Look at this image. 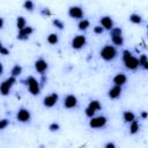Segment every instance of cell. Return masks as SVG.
Masks as SVG:
<instances>
[{
	"label": "cell",
	"mask_w": 148,
	"mask_h": 148,
	"mask_svg": "<svg viewBox=\"0 0 148 148\" xmlns=\"http://www.w3.org/2000/svg\"><path fill=\"white\" fill-rule=\"evenodd\" d=\"M32 32H34V28L30 27V25H27L24 29H22V30L18 31L17 38H18V39H27V38H29V36H30Z\"/></svg>",
	"instance_id": "obj_15"
},
{
	"label": "cell",
	"mask_w": 148,
	"mask_h": 148,
	"mask_svg": "<svg viewBox=\"0 0 148 148\" xmlns=\"http://www.w3.org/2000/svg\"><path fill=\"white\" fill-rule=\"evenodd\" d=\"M141 117H142V118H147V117H148V113H147V112H142V113H141Z\"/></svg>",
	"instance_id": "obj_34"
},
{
	"label": "cell",
	"mask_w": 148,
	"mask_h": 148,
	"mask_svg": "<svg viewBox=\"0 0 148 148\" xmlns=\"http://www.w3.org/2000/svg\"><path fill=\"white\" fill-rule=\"evenodd\" d=\"M142 67H143V69H146V71H148V61H147V62H146V64H145V65H143Z\"/></svg>",
	"instance_id": "obj_35"
},
{
	"label": "cell",
	"mask_w": 148,
	"mask_h": 148,
	"mask_svg": "<svg viewBox=\"0 0 148 148\" xmlns=\"http://www.w3.org/2000/svg\"><path fill=\"white\" fill-rule=\"evenodd\" d=\"M114 35H123L121 29H120V28H113V29L110 31V36H114Z\"/></svg>",
	"instance_id": "obj_29"
},
{
	"label": "cell",
	"mask_w": 148,
	"mask_h": 148,
	"mask_svg": "<svg viewBox=\"0 0 148 148\" xmlns=\"http://www.w3.org/2000/svg\"><path fill=\"white\" fill-rule=\"evenodd\" d=\"M16 27H17L18 31L22 30V29H24L27 27V21H25V18L23 16H18L17 17V20H16Z\"/></svg>",
	"instance_id": "obj_22"
},
{
	"label": "cell",
	"mask_w": 148,
	"mask_h": 148,
	"mask_svg": "<svg viewBox=\"0 0 148 148\" xmlns=\"http://www.w3.org/2000/svg\"><path fill=\"white\" fill-rule=\"evenodd\" d=\"M123 119H124L125 123L131 124L132 121L136 120V116H135V113H134L133 111L127 110V111H124V113H123Z\"/></svg>",
	"instance_id": "obj_16"
},
{
	"label": "cell",
	"mask_w": 148,
	"mask_h": 148,
	"mask_svg": "<svg viewBox=\"0 0 148 148\" xmlns=\"http://www.w3.org/2000/svg\"><path fill=\"white\" fill-rule=\"evenodd\" d=\"M108 123V118L103 114L101 116H95L92 118H90L89 120V127L92 128V130H98V128H102L106 125Z\"/></svg>",
	"instance_id": "obj_4"
},
{
	"label": "cell",
	"mask_w": 148,
	"mask_h": 148,
	"mask_svg": "<svg viewBox=\"0 0 148 148\" xmlns=\"http://www.w3.org/2000/svg\"><path fill=\"white\" fill-rule=\"evenodd\" d=\"M22 73V67L20 65H14L12 71H10V76H14V77H17L20 76Z\"/></svg>",
	"instance_id": "obj_23"
},
{
	"label": "cell",
	"mask_w": 148,
	"mask_h": 148,
	"mask_svg": "<svg viewBox=\"0 0 148 148\" xmlns=\"http://www.w3.org/2000/svg\"><path fill=\"white\" fill-rule=\"evenodd\" d=\"M104 148H116V145L113 142H108V143H105Z\"/></svg>",
	"instance_id": "obj_33"
},
{
	"label": "cell",
	"mask_w": 148,
	"mask_h": 148,
	"mask_svg": "<svg viewBox=\"0 0 148 148\" xmlns=\"http://www.w3.org/2000/svg\"><path fill=\"white\" fill-rule=\"evenodd\" d=\"M83 15H84V12L81 6H71L68 9V16L74 20H82Z\"/></svg>",
	"instance_id": "obj_8"
},
{
	"label": "cell",
	"mask_w": 148,
	"mask_h": 148,
	"mask_svg": "<svg viewBox=\"0 0 148 148\" xmlns=\"http://www.w3.org/2000/svg\"><path fill=\"white\" fill-rule=\"evenodd\" d=\"M148 61V57L146 56V54H141L140 57H139V62H140V66H143L146 62Z\"/></svg>",
	"instance_id": "obj_28"
},
{
	"label": "cell",
	"mask_w": 148,
	"mask_h": 148,
	"mask_svg": "<svg viewBox=\"0 0 148 148\" xmlns=\"http://www.w3.org/2000/svg\"><path fill=\"white\" fill-rule=\"evenodd\" d=\"M8 124H9V120H8V119H2V120H0V128H1V130H5Z\"/></svg>",
	"instance_id": "obj_31"
},
{
	"label": "cell",
	"mask_w": 148,
	"mask_h": 148,
	"mask_svg": "<svg viewBox=\"0 0 148 148\" xmlns=\"http://www.w3.org/2000/svg\"><path fill=\"white\" fill-rule=\"evenodd\" d=\"M52 23H53V25H54L56 28H58L59 30L64 29V22H62V21H60L59 18H54V20L52 21Z\"/></svg>",
	"instance_id": "obj_26"
},
{
	"label": "cell",
	"mask_w": 148,
	"mask_h": 148,
	"mask_svg": "<svg viewBox=\"0 0 148 148\" xmlns=\"http://www.w3.org/2000/svg\"><path fill=\"white\" fill-rule=\"evenodd\" d=\"M121 58H123V62L125 65V67L130 71H135L139 66V58H136L135 56H133L128 50H124L121 53Z\"/></svg>",
	"instance_id": "obj_1"
},
{
	"label": "cell",
	"mask_w": 148,
	"mask_h": 148,
	"mask_svg": "<svg viewBox=\"0 0 148 148\" xmlns=\"http://www.w3.org/2000/svg\"><path fill=\"white\" fill-rule=\"evenodd\" d=\"M99 25H102L104 30H110V31L114 28L113 20H112L110 16H108V15L102 16V17L99 18Z\"/></svg>",
	"instance_id": "obj_12"
},
{
	"label": "cell",
	"mask_w": 148,
	"mask_h": 148,
	"mask_svg": "<svg viewBox=\"0 0 148 148\" xmlns=\"http://www.w3.org/2000/svg\"><path fill=\"white\" fill-rule=\"evenodd\" d=\"M92 31H94V34H96V35H102V34L104 32V29H103L102 25H95V27L92 28Z\"/></svg>",
	"instance_id": "obj_27"
},
{
	"label": "cell",
	"mask_w": 148,
	"mask_h": 148,
	"mask_svg": "<svg viewBox=\"0 0 148 148\" xmlns=\"http://www.w3.org/2000/svg\"><path fill=\"white\" fill-rule=\"evenodd\" d=\"M15 82H16V77H14V76H9L7 80H5V81L1 83V87H0L1 94H2L3 96L8 95L9 91H10V89H12V87H13V84H14Z\"/></svg>",
	"instance_id": "obj_9"
},
{
	"label": "cell",
	"mask_w": 148,
	"mask_h": 148,
	"mask_svg": "<svg viewBox=\"0 0 148 148\" xmlns=\"http://www.w3.org/2000/svg\"><path fill=\"white\" fill-rule=\"evenodd\" d=\"M86 44H87V37L84 35H76L73 37L71 42V46L74 50H81L86 46Z\"/></svg>",
	"instance_id": "obj_6"
},
{
	"label": "cell",
	"mask_w": 148,
	"mask_h": 148,
	"mask_svg": "<svg viewBox=\"0 0 148 148\" xmlns=\"http://www.w3.org/2000/svg\"><path fill=\"white\" fill-rule=\"evenodd\" d=\"M90 27V21L88 18H82L77 23V28L81 30V31H86L88 28Z\"/></svg>",
	"instance_id": "obj_20"
},
{
	"label": "cell",
	"mask_w": 148,
	"mask_h": 148,
	"mask_svg": "<svg viewBox=\"0 0 148 148\" xmlns=\"http://www.w3.org/2000/svg\"><path fill=\"white\" fill-rule=\"evenodd\" d=\"M121 92H123V89L121 87H118V86H112L109 90H108V96L110 99H117L121 96Z\"/></svg>",
	"instance_id": "obj_14"
},
{
	"label": "cell",
	"mask_w": 148,
	"mask_h": 148,
	"mask_svg": "<svg viewBox=\"0 0 148 148\" xmlns=\"http://www.w3.org/2000/svg\"><path fill=\"white\" fill-rule=\"evenodd\" d=\"M118 56V51H117V47L112 44H106L104 45L101 51H99V57L104 60V61H112L117 58Z\"/></svg>",
	"instance_id": "obj_2"
},
{
	"label": "cell",
	"mask_w": 148,
	"mask_h": 148,
	"mask_svg": "<svg viewBox=\"0 0 148 148\" xmlns=\"http://www.w3.org/2000/svg\"><path fill=\"white\" fill-rule=\"evenodd\" d=\"M139 130H140V124H139L138 120L132 121V123L130 124V126H128V132H130V134H132V135L136 134V133L139 132Z\"/></svg>",
	"instance_id": "obj_19"
},
{
	"label": "cell",
	"mask_w": 148,
	"mask_h": 148,
	"mask_svg": "<svg viewBox=\"0 0 148 148\" xmlns=\"http://www.w3.org/2000/svg\"><path fill=\"white\" fill-rule=\"evenodd\" d=\"M16 119L20 123H28L31 119V113L25 108H20L16 112Z\"/></svg>",
	"instance_id": "obj_10"
},
{
	"label": "cell",
	"mask_w": 148,
	"mask_h": 148,
	"mask_svg": "<svg viewBox=\"0 0 148 148\" xmlns=\"http://www.w3.org/2000/svg\"><path fill=\"white\" fill-rule=\"evenodd\" d=\"M113 86H118V87H123L124 84H126L127 82V76L125 73H117L113 79H112Z\"/></svg>",
	"instance_id": "obj_13"
},
{
	"label": "cell",
	"mask_w": 148,
	"mask_h": 148,
	"mask_svg": "<svg viewBox=\"0 0 148 148\" xmlns=\"http://www.w3.org/2000/svg\"><path fill=\"white\" fill-rule=\"evenodd\" d=\"M0 51H1V54H3V56H6V54L9 53V51H8L5 46H1V47H0Z\"/></svg>",
	"instance_id": "obj_32"
},
{
	"label": "cell",
	"mask_w": 148,
	"mask_h": 148,
	"mask_svg": "<svg viewBox=\"0 0 148 148\" xmlns=\"http://www.w3.org/2000/svg\"><path fill=\"white\" fill-rule=\"evenodd\" d=\"M46 40L50 45H57L58 42H59V36L57 32H51L49 34V36L46 37Z\"/></svg>",
	"instance_id": "obj_18"
},
{
	"label": "cell",
	"mask_w": 148,
	"mask_h": 148,
	"mask_svg": "<svg viewBox=\"0 0 148 148\" xmlns=\"http://www.w3.org/2000/svg\"><path fill=\"white\" fill-rule=\"evenodd\" d=\"M49 69V64L45 59L43 58H38L36 61H35V71L37 73H39L40 75H44L46 73V71Z\"/></svg>",
	"instance_id": "obj_11"
},
{
	"label": "cell",
	"mask_w": 148,
	"mask_h": 148,
	"mask_svg": "<svg viewBox=\"0 0 148 148\" xmlns=\"http://www.w3.org/2000/svg\"><path fill=\"white\" fill-rule=\"evenodd\" d=\"M77 104H79L77 97H76L75 95H73V94L66 95V96L64 97V99H62V105H64V108H65V109H68V110L75 109V108L77 106Z\"/></svg>",
	"instance_id": "obj_5"
},
{
	"label": "cell",
	"mask_w": 148,
	"mask_h": 148,
	"mask_svg": "<svg viewBox=\"0 0 148 148\" xmlns=\"http://www.w3.org/2000/svg\"><path fill=\"white\" fill-rule=\"evenodd\" d=\"M111 42H112V45L114 46H123L125 40L123 35H114V36H111Z\"/></svg>",
	"instance_id": "obj_17"
},
{
	"label": "cell",
	"mask_w": 148,
	"mask_h": 148,
	"mask_svg": "<svg viewBox=\"0 0 148 148\" xmlns=\"http://www.w3.org/2000/svg\"><path fill=\"white\" fill-rule=\"evenodd\" d=\"M58 101H59V95L57 92H52L50 95H46L43 98V105L47 109H51L58 103Z\"/></svg>",
	"instance_id": "obj_7"
},
{
	"label": "cell",
	"mask_w": 148,
	"mask_h": 148,
	"mask_svg": "<svg viewBox=\"0 0 148 148\" xmlns=\"http://www.w3.org/2000/svg\"><path fill=\"white\" fill-rule=\"evenodd\" d=\"M128 20H130L132 23H134V24H141V23H142V17H141V15H139V14H136V13L131 14L130 17H128Z\"/></svg>",
	"instance_id": "obj_21"
},
{
	"label": "cell",
	"mask_w": 148,
	"mask_h": 148,
	"mask_svg": "<svg viewBox=\"0 0 148 148\" xmlns=\"http://www.w3.org/2000/svg\"><path fill=\"white\" fill-rule=\"evenodd\" d=\"M25 84H27V87H28V90H29V92L32 95V96H37V95H39L40 94V82L36 79V77H34V76H28L27 79H25Z\"/></svg>",
	"instance_id": "obj_3"
},
{
	"label": "cell",
	"mask_w": 148,
	"mask_h": 148,
	"mask_svg": "<svg viewBox=\"0 0 148 148\" xmlns=\"http://www.w3.org/2000/svg\"><path fill=\"white\" fill-rule=\"evenodd\" d=\"M59 128H60V126H59V124H58V123H52V124L49 126V130H50V131H52V132L58 131Z\"/></svg>",
	"instance_id": "obj_30"
},
{
	"label": "cell",
	"mask_w": 148,
	"mask_h": 148,
	"mask_svg": "<svg viewBox=\"0 0 148 148\" xmlns=\"http://www.w3.org/2000/svg\"><path fill=\"white\" fill-rule=\"evenodd\" d=\"M88 106H90V108H91L92 110H95L96 112L99 111V110L102 109V105H101L99 101H97V99H92V101H90L89 104H88Z\"/></svg>",
	"instance_id": "obj_24"
},
{
	"label": "cell",
	"mask_w": 148,
	"mask_h": 148,
	"mask_svg": "<svg viewBox=\"0 0 148 148\" xmlns=\"http://www.w3.org/2000/svg\"><path fill=\"white\" fill-rule=\"evenodd\" d=\"M23 7H24L27 10L32 12V10L35 9V3H34L32 1H25V2L23 3Z\"/></svg>",
	"instance_id": "obj_25"
}]
</instances>
